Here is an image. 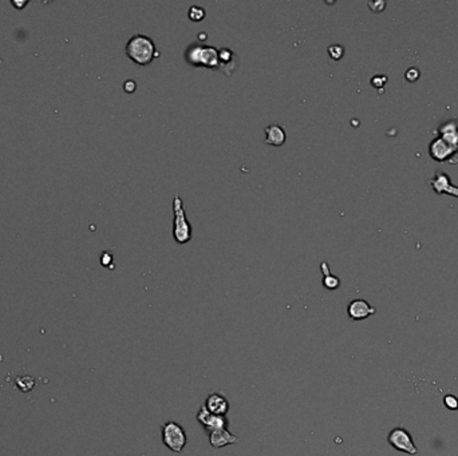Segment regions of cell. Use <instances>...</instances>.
<instances>
[{"instance_id":"obj_19","label":"cell","mask_w":458,"mask_h":456,"mask_svg":"<svg viewBox=\"0 0 458 456\" xmlns=\"http://www.w3.org/2000/svg\"><path fill=\"white\" fill-rule=\"evenodd\" d=\"M444 404L445 407L450 411H457L458 410V397L454 395H446L444 397Z\"/></svg>"},{"instance_id":"obj_14","label":"cell","mask_w":458,"mask_h":456,"mask_svg":"<svg viewBox=\"0 0 458 456\" xmlns=\"http://www.w3.org/2000/svg\"><path fill=\"white\" fill-rule=\"evenodd\" d=\"M219 58H220V69L224 71L227 75H230V70L229 66L234 69V52L232 48L229 47H223L219 50Z\"/></svg>"},{"instance_id":"obj_10","label":"cell","mask_w":458,"mask_h":456,"mask_svg":"<svg viewBox=\"0 0 458 456\" xmlns=\"http://www.w3.org/2000/svg\"><path fill=\"white\" fill-rule=\"evenodd\" d=\"M208 438L213 448H223L227 446H232V444H237L240 442V438L236 436L234 433L229 432L227 428L213 431L208 435Z\"/></svg>"},{"instance_id":"obj_18","label":"cell","mask_w":458,"mask_h":456,"mask_svg":"<svg viewBox=\"0 0 458 456\" xmlns=\"http://www.w3.org/2000/svg\"><path fill=\"white\" fill-rule=\"evenodd\" d=\"M328 54L332 59L339 60L344 55V47L342 44H331L328 46Z\"/></svg>"},{"instance_id":"obj_13","label":"cell","mask_w":458,"mask_h":456,"mask_svg":"<svg viewBox=\"0 0 458 456\" xmlns=\"http://www.w3.org/2000/svg\"><path fill=\"white\" fill-rule=\"evenodd\" d=\"M285 130L277 124H270L266 127V143L272 146H281L285 142Z\"/></svg>"},{"instance_id":"obj_3","label":"cell","mask_w":458,"mask_h":456,"mask_svg":"<svg viewBox=\"0 0 458 456\" xmlns=\"http://www.w3.org/2000/svg\"><path fill=\"white\" fill-rule=\"evenodd\" d=\"M173 237L179 244H186L192 240V225L186 217L183 198L176 194L173 198Z\"/></svg>"},{"instance_id":"obj_8","label":"cell","mask_w":458,"mask_h":456,"mask_svg":"<svg viewBox=\"0 0 458 456\" xmlns=\"http://www.w3.org/2000/svg\"><path fill=\"white\" fill-rule=\"evenodd\" d=\"M429 154H430L431 160H434L435 162H446V161L453 160L458 154V149L446 143L442 138L437 137L429 145Z\"/></svg>"},{"instance_id":"obj_23","label":"cell","mask_w":458,"mask_h":456,"mask_svg":"<svg viewBox=\"0 0 458 456\" xmlns=\"http://www.w3.org/2000/svg\"><path fill=\"white\" fill-rule=\"evenodd\" d=\"M367 4H368V7H370L371 11H374V12H380V11H383V8L386 7V1H382V0H379V1H368Z\"/></svg>"},{"instance_id":"obj_6","label":"cell","mask_w":458,"mask_h":456,"mask_svg":"<svg viewBox=\"0 0 458 456\" xmlns=\"http://www.w3.org/2000/svg\"><path fill=\"white\" fill-rule=\"evenodd\" d=\"M197 421L201 424V427L205 429V432L209 435L213 431L217 429L227 428V425L229 424V420L227 419V416H219L215 414H211L209 411L206 410V407L202 404L200 411L197 412L196 416Z\"/></svg>"},{"instance_id":"obj_20","label":"cell","mask_w":458,"mask_h":456,"mask_svg":"<svg viewBox=\"0 0 458 456\" xmlns=\"http://www.w3.org/2000/svg\"><path fill=\"white\" fill-rule=\"evenodd\" d=\"M99 261H101V264L103 266H111V262H113V254H111L109 250L102 251L101 254H99Z\"/></svg>"},{"instance_id":"obj_9","label":"cell","mask_w":458,"mask_h":456,"mask_svg":"<svg viewBox=\"0 0 458 456\" xmlns=\"http://www.w3.org/2000/svg\"><path fill=\"white\" fill-rule=\"evenodd\" d=\"M375 312V308L370 305V304H368L366 300H363V298H355V300H353L347 306L348 317L351 320H355V321L367 319V317L374 315Z\"/></svg>"},{"instance_id":"obj_2","label":"cell","mask_w":458,"mask_h":456,"mask_svg":"<svg viewBox=\"0 0 458 456\" xmlns=\"http://www.w3.org/2000/svg\"><path fill=\"white\" fill-rule=\"evenodd\" d=\"M125 51L129 58L139 66H147L153 62L156 56H158L154 41L141 32L134 34L133 37L129 39Z\"/></svg>"},{"instance_id":"obj_21","label":"cell","mask_w":458,"mask_h":456,"mask_svg":"<svg viewBox=\"0 0 458 456\" xmlns=\"http://www.w3.org/2000/svg\"><path fill=\"white\" fill-rule=\"evenodd\" d=\"M419 70L418 69H409L406 73H405V79L408 81V82H415L418 78H419Z\"/></svg>"},{"instance_id":"obj_1","label":"cell","mask_w":458,"mask_h":456,"mask_svg":"<svg viewBox=\"0 0 458 456\" xmlns=\"http://www.w3.org/2000/svg\"><path fill=\"white\" fill-rule=\"evenodd\" d=\"M185 60L193 67H206V69H220L219 48L212 44H206L200 41H192L185 50Z\"/></svg>"},{"instance_id":"obj_16","label":"cell","mask_w":458,"mask_h":456,"mask_svg":"<svg viewBox=\"0 0 458 456\" xmlns=\"http://www.w3.org/2000/svg\"><path fill=\"white\" fill-rule=\"evenodd\" d=\"M15 387L18 388L19 391H22V392H31L34 387H35V384H37V380L35 377H32V376H16L14 380Z\"/></svg>"},{"instance_id":"obj_4","label":"cell","mask_w":458,"mask_h":456,"mask_svg":"<svg viewBox=\"0 0 458 456\" xmlns=\"http://www.w3.org/2000/svg\"><path fill=\"white\" fill-rule=\"evenodd\" d=\"M162 428V443L174 454H181L188 444V436L185 429L173 420L161 425Z\"/></svg>"},{"instance_id":"obj_22","label":"cell","mask_w":458,"mask_h":456,"mask_svg":"<svg viewBox=\"0 0 458 456\" xmlns=\"http://www.w3.org/2000/svg\"><path fill=\"white\" fill-rule=\"evenodd\" d=\"M387 82V78L385 75H382V74H378L374 78H371V84L374 87H383Z\"/></svg>"},{"instance_id":"obj_11","label":"cell","mask_w":458,"mask_h":456,"mask_svg":"<svg viewBox=\"0 0 458 456\" xmlns=\"http://www.w3.org/2000/svg\"><path fill=\"white\" fill-rule=\"evenodd\" d=\"M438 137L442 138L446 143L458 149V119L453 118L441 124L438 130Z\"/></svg>"},{"instance_id":"obj_15","label":"cell","mask_w":458,"mask_h":456,"mask_svg":"<svg viewBox=\"0 0 458 456\" xmlns=\"http://www.w3.org/2000/svg\"><path fill=\"white\" fill-rule=\"evenodd\" d=\"M321 269L324 274V277H323V285H324L327 289H330V290H334V289H338L340 285V280L339 277H336L334 274L330 273V268H328V264L323 261L321 264Z\"/></svg>"},{"instance_id":"obj_7","label":"cell","mask_w":458,"mask_h":456,"mask_svg":"<svg viewBox=\"0 0 458 456\" xmlns=\"http://www.w3.org/2000/svg\"><path fill=\"white\" fill-rule=\"evenodd\" d=\"M429 185L434 190L435 194H438V196L448 194V196H453L458 198V186H454L450 177L445 173L444 170H437L434 175L429 179Z\"/></svg>"},{"instance_id":"obj_5","label":"cell","mask_w":458,"mask_h":456,"mask_svg":"<svg viewBox=\"0 0 458 456\" xmlns=\"http://www.w3.org/2000/svg\"><path fill=\"white\" fill-rule=\"evenodd\" d=\"M387 442L391 447L399 452H405L408 455H417L418 454V448L414 444L412 435L408 429L402 428V427L391 429L389 436H387Z\"/></svg>"},{"instance_id":"obj_25","label":"cell","mask_w":458,"mask_h":456,"mask_svg":"<svg viewBox=\"0 0 458 456\" xmlns=\"http://www.w3.org/2000/svg\"><path fill=\"white\" fill-rule=\"evenodd\" d=\"M11 4L14 5L15 8L23 9L24 7H26V5L28 4V1H27V0H24V1H16V0H12V1H11Z\"/></svg>"},{"instance_id":"obj_26","label":"cell","mask_w":458,"mask_h":456,"mask_svg":"<svg viewBox=\"0 0 458 456\" xmlns=\"http://www.w3.org/2000/svg\"><path fill=\"white\" fill-rule=\"evenodd\" d=\"M1 64H3V59L0 58V66H1Z\"/></svg>"},{"instance_id":"obj_12","label":"cell","mask_w":458,"mask_h":456,"mask_svg":"<svg viewBox=\"0 0 458 456\" xmlns=\"http://www.w3.org/2000/svg\"><path fill=\"white\" fill-rule=\"evenodd\" d=\"M204 406L206 407V410L209 411L211 414L219 416H227L229 412V402L227 400V397L220 395V393H212L205 399Z\"/></svg>"},{"instance_id":"obj_24","label":"cell","mask_w":458,"mask_h":456,"mask_svg":"<svg viewBox=\"0 0 458 456\" xmlns=\"http://www.w3.org/2000/svg\"><path fill=\"white\" fill-rule=\"evenodd\" d=\"M136 87H137V83H136V81H133V79H128V81L124 83L125 91L133 92L134 90H136Z\"/></svg>"},{"instance_id":"obj_17","label":"cell","mask_w":458,"mask_h":456,"mask_svg":"<svg viewBox=\"0 0 458 456\" xmlns=\"http://www.w3.org/2000/svg\"><path fill=\"white\" fill-rule=\"evenodd\" d=\"M188 16L193 22H200L205 18V9L200 5H190L188 11Z\"/></svg>"}]
</instances>
